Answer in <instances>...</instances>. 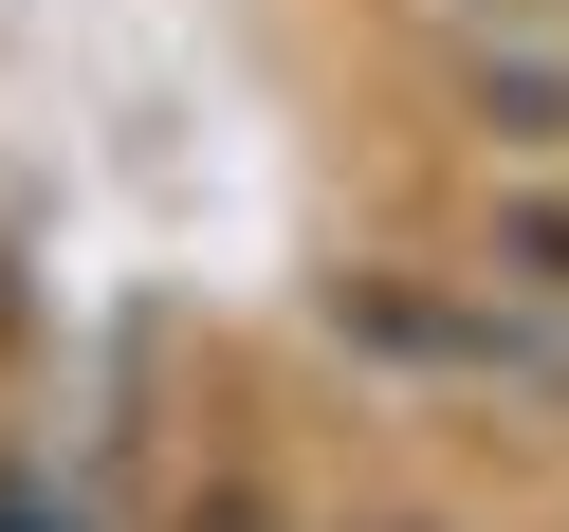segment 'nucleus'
Wrapping results in <instances>:
<instances>
[{
  "mask_svg": "<svg viewBox=\"0 0 569 532\" xmlns=\"http://www.w3.org/2000/svg\"><path fill=\"white\" fill-rule=\"evenodd\" d=\"M478 275L532 294V312H569V184H515V202H496V221H478Z\"/></svg>",
  "mask_w": 569,
  "mask_h": 532,
  "instance_id": "f257e3e1",
  "label": "nucleus"
},
{
  "mask_svg": "<svg viewBox=\"0 0 569 532\" xmlns=\"http://www.w3.org/2000/svg\"><path fill=\"white\" fill-rule=\"evenodd\" d=\"M0 532H74V514H56V495H38V478H19V495H0Z\"/></svg>",
  "mask_w": 569,
  "mask_h": 532,
  "instance_id": "f03ea898",
  "label": "nucleus"
}]
</instances>
